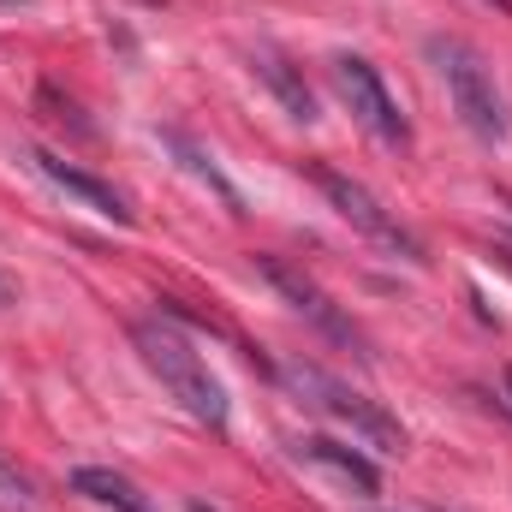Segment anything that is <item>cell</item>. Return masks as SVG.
<instances>
[{
    "mask_svg": "<svg viewBox=\"0 0 512 512\" xmlns=\"http://www.w3.org/2000/svg\"><path fill=\"white\" fill-rule=\"evenodd\" d=\"M18 304V280L12 274H0V310H12Z\"/></svg>",
    "mask_w": 512,
    "mask_h": 512,
    "instance_id": "5bb4252c",
    "label": "cell"
},
{
    "mask_svg": "<svg viewBox=\"0 0 512 512\" xmlns=\"http://www.w3.org/2000/svg\"><path fill=\"white\" fill-rule=\"evenodd\" d=\"M274 376L292 387L310 411H322V417H334L340 429H352L358 441H370V447H382V453H399L405 447V429H399V417H387L376 399H364V393H352V387L340 382V376H328L322 364H274Z\"/></svg>",
    "mask_w": 512,
    "mask_h": 512,
    "instance_id": "7a4b0ae2",
    "label": "cell"
},
{
    "mask_svg": "<svg viewBox=\"0 0 512 512\" xmlns=\"http://www.w3.org/2000/svg\"><path fill=\"white\" fill-rule=\"evenodd\" d=\"M292 459L328 471L334 483H346V489H358V495H382V471H376L358 447H346V441H334V435H298V441H292Z\"/></svg>",
    "mask_w": 512,
    "mask_h": 512,
    "instance_id": "ba28073f",
    "label": "cell"
},
{
    "mask_svg": "<svg viewBox=\"0 0 512 512\" xmlns=\"http://www.w3.org/2000/svg\"><path fill=\"white\" fill-rule=\"evenodd\" d=\"M0 6H24V0H0Z\"/></svg>",
    "mask_w": 512,
    "mask_h": 512,
    "instance_id": "e0dca14e",
    "label": "cell"
},
{
    "mask_svg": "<svg viewBox=\"0 0 512 512\" xmlns=\"http://www.w3.org/2000/svg\"><path fill=\"white\" fill-rule=\"evenodd\" d=\"M429 60H435V72H441V84L453 96V114L465 120V131L483 137V143H501L512 120H507L501 90H495V72L483 66V54L471 42H459V36H429Z\"/></svg>",
    "mask_w": 512,
    "mask_h": 512,
    "instance_id": "3957f363",
    "label": "cell"
},
{
    "mask_svg": "<svg viewBox=\"0 0 512 512\" xmlns=\"http://www.w3.org/2000/svg\"><path fill=\"white\" fill-rule=\"evenodd\" d=\"M328 72H334V90H340V102L352 108V120L370 131L376 143H387V149H405V143H411V126H405L393 90L382 84V72H376L364 54H334Z\"/></svg>",
    "mask_w": 512,
    "mask_h": 512,
    "instance_id": "5b68a950",
    "label": "cell"
},
{
    "mask_svg": "<svg viewBox=\"0 0 512 512\" xmlns=\"http://www.w3.org/2000/svg\"><path fill=\"white\" fill-rule=\"evenodd\" d=\"M251 66H256V78H262V84L280 96V108H286L292 120H304V126L316 120V96H310V84H304V78H298V72H292L280 54H256Z\"/></svg>",
    "mask_w": 512,
    "mask_h": 512,
    "instance_id": "30bf717a",
    "label": "cell"
},
{
    "mask_svg": "<svg viewBox=\"0 0 512 512\" xmlns=\"http://www.w3.org/2000/svg\"><path fill=\"white\" fill-rule=\"evenodd\" d=\"M131 346L143 352V364H149V376L167 387L197 423H209V429H227V417H233V405H227V387L209 376V364L191 352V340L167 322V316H149V322H137L131 328Z\"/></svg>",
    "mask_w": 512,
    "mask_h": 512,
    "instance_id": "6da1fadb",
    "label": "cell"
},
{
    "mask_svg": "<svg viewBox=\"0 0 512 512\" xmlns=\"http://www.w3.org/2000/svg\"><path fill=\"white\" fill-rule=\"evenodd\" d=\"M161 143H167V149H173V155H179V161H185V167H191V173H197V179H203V185H209V191H215V197H221L233 215H245V197H239V185H233V179L215 167V155H203V149H197L185 131H161Z\"/></svg>",
    "mask_w": 512,
    "mask_h": 512,
    "instance_id": "8fae6325",
    "label": "cell"
},
{
    "mask_svg": "<svg viewBox=\"0 0 512 512\" xmlns=\"http://www.w3.org/2000/svg\"><path fill=\"white\" fill-rule=\"evenodd\" d=\"M30 167H36L48 185H60L72 203H84L90 215H102V221H114V227H131V203L108 185V179H96V173L72 167V161H66V155H54V149H30Z\"/></svg>",
    "mask_w": 512,
    "mask_h": 512,
    "instance_id": "52a82bcc",
    "label": "cell"
},
{
    "mask_svg": "<svg viewBox=\"0 0 512 512\" xmlns=\"http://www.w3.org/2000/svg\"><path fill=\"white\" fill-rule=\"evenodd\" d=\"M72 495H84V501H96V507H108V512H155L149 495L131 477L108 471V465H78L72 471Z\"/></svg>",
    "mask_w": 512,
    "mask_h": 512,
    "instance_id": "9c48e42d",
    "label": "cell"
},
{
    "mask_svg": "<svg viewBox=\"0 0 512 512\" xmlns=\"http://www.w3.org/2000/svg\"><path fill=\"white\" fill-rule=\"evenodd\" d=\"M495 256H501V262L512 268V239H495Z\"/></svg>",
    "mask_w": 512,
    "mask_h": 512,
    "instance_id": "9a60e30c",
    "label": "cell"
},
{
    "mask_svg": "<svg viewBox=\"0 0 512 512\" xmlns=\"http://www.w3.org/2000/svg\"><path fill=\"white\" fill-rule=\"evenodd\" d=\"M310 173V185L328 197V209L352 227V233H364L370 245H382V251H393V256H405V262H423V245H417V233L387 209L382 197L370 191V185H358L352 173H340V167H328V161H310L304 167Z\"/></svg>",
    "mask_w": 512,
    "mask_h": 512,
    "instance_id": "277c9868",
    "label": "cell"
},
{
    "mask_svg": "<svg viewBox=\"0 0 512 512\" xmlns=\"http://www.w3.org/2000/svg\"><path fill=\"white\" fill-rule=\"evenodd\" d=\"M0 507H6V512H42V501H36V483H30L12 459H0Z\"/></svg>",
    "mask_w": 512,
    "mask_h": 512,
    "instance_id": "7c38bea8",
    "label": "cell"
},
{
    "mask_svg": "<svg viewBox=\"0 0 512 512\" xmlns=\"http://www.w3.org/2000/svg\"><path fill=\"white\" fill-rule=\"evenodd\" d=\"M191 512H215V507H203V501H191Z\"/></svg>",
    "mask_w": 512,
    "mask_h": 512,
    "instance_id": "2e32d148",
    "label": "cell"
},
{
    "mask_svg": "<svg viewBox=\"0 0 512 512\" xmlns=\"http://www.w3.org/2000/svg\"><path fill=\"white\" fill-rule=\"evenodd\" d=\"M36 102L48 108V120H54V126H72L78 137H90V131H96L90 120H84V114H78V102H72V96H60L54 84H42V90H36Z\"/></svg>",
    "mask_w": 512,
    "mask_h": 512,
    "instance_id": "4fadbf2b",
    "label": "cell"
},
{
    "mask_svg": "<svg viewBox=\"0 0 512 512\" xmlns=\"http://www.w3.org/2000/svg\"><path fill=\"white\" fill-rule=\"evenodd\" d=\"M256 274H262V280H268V286H274V292H280L292 310H298V316H310V322H316L328 340H340V346H358V328H352V322L334 310V298H328V292H322V286H316L304 268H292V262H280V256H256Z\"/></svg>",
    "mask_w": 512,
    "mask_h": 512,
    "instance_id": "8992f818",
    "label": "cell"
}]
</instances>
